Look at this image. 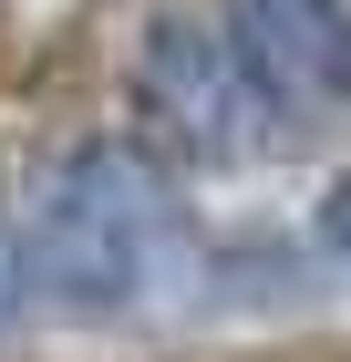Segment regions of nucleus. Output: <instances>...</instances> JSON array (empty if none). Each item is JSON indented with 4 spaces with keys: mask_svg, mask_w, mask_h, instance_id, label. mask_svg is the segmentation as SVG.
I'll return each instance as SVG.
<instances>
[{
    "mask_svg": "<svg viewBox=\"0 0 351 362\" xmlns=\"http://www.w3.org/2000/svg\"><path fill=\"white\" fill-rule=\"evenodd\" d=\"M310 228H321V249H331V259H351V176H331V187H321Z\"/></svg>",
    "mask_w": 351,
    "mask_h": 362,
    "instance_id": "obj_5",
    "label": "nucleus"
},
{
    "mask_svg": "<svg viewBox=\"0 0 351 362\" xmlns=\"http://www.w3.org/2000/svg\"><path fill=\"white\" fill-rule=\"evenodd\" d=\"M21 249H31V290L62 321H135L196 269V228H186L176 176L145 145L83 135L42 166Z\"/></svg>",
    "mask_w": 351,
    "mask_h": 362,
    "instance_id": "obj_1",
    "label": "nucleus"
},
{
    "mask_svg": "<svg viewBox=\"0 0 351 362\" xmlns=\"http://www.w3.org/2000/svg\"><path fill=\"white\" fill-rule=\"evenodd\" d=\"M124 83H135L145 135H155L176 166H238V156H258V145L279 135L217 11H155V21L135 31Z\"/></svg>",
    "mask_w": 351,
    "mask_h": 362,
    "instance_id": "obj_2",
    "label": "nucleus"
},
{
    "mask_svg": "<svg viewBox=\"0 0 351 362\" xmlns=\"http://www.w3.org/2000/svg\"><path fill=\"white\" fill-rule=\"evenodd\" d=\"M279 135L351 124V0H217Z\"/></svg>",
    "mask_w": 351,
    "mask_h": 362,
    "instance_id": "obj_3",
    "label": "nucleus"
},
{
    "mask_svg": "<svg viewBox=\"0 0 351 362\" xmlns=\"http://www.w3.org/2000/svg\"><path fill=\"white\" fill-rule=\"evenodd\" d=\"M21 310H31V249H21L11 197H0V332H21Z\"/></svg>",
    "mask_w": 351,
    "mask_h": 362,
    "instance_id": "obj_4",
    "label": "nucleus"
}]
</instances>
